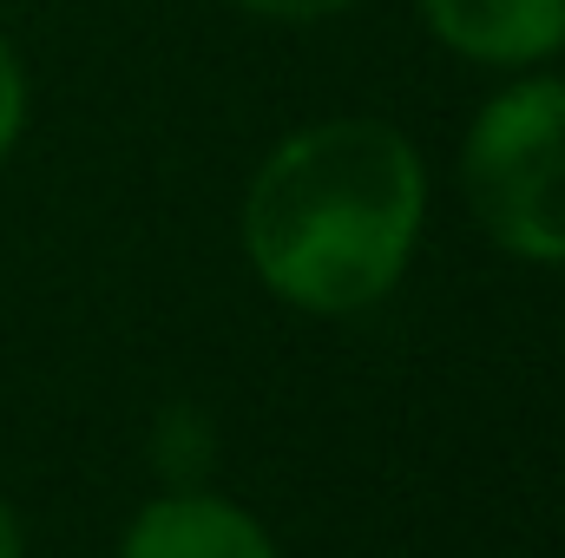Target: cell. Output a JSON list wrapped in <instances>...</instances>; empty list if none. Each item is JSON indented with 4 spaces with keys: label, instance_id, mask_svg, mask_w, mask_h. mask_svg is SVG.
I'll use <instances>...</instances> for the list:
<instances>
[{
    "label": "cell",
    "instance_id": "8992f818",
    "mask_svg": "<svg viewBox=\"0 0 565 558\" xmlns=\"http://www.w3.org/2000/svg\"><path fill=\"white\" fill-rule=\"evenodd\" d=\"M257 20H282V26H309V20H329V13H349L355 0H231Z\"/></svg>",
    "mask_w": 565,
    "mask_h": 558
},
{
    "label": "cell",
    "instance_id": "5b68a950",
    "mask_svg": "<svg viewBox=\"0 0 565 558\" xmlns=\"http://www.w3.org/2000/svg\"><path fill=\"white\" fill-rule=\"evenodd\" d=\"M20 132H26V73H20V53L0 40V164L13 158Z\"/></svg>",
    "mask_w": 565,
    "mask_h": 558
},
{
    "label": "cell",
    "instance_id": "52a82bcc",
    "mask_svg": "<svg viewBox=\"0 0 565 558\" xmlns=\"http://www.w3.org/2000/svg\"><path fill=\"white\" fill-rule=\"evenodd\" d=\"M0 558H20V519L7 500H0Z\"/></svg>",
    "mask_w": 565,
    "mask_h": 558
},
{
    "label": "cell",
    "instance_id": "277c9868",
    "mask_svg": "<svg viewBox=\"0 0 565 558\" xmlns=\"http://www.w3.org/2000/svg\"><path fill=\"white\" fill-rule=\"evenodd\" d=\"M119 558H282L277 539L217 493H164L126 526Z\"/></svg>",
    "mask_w": 565,
    "mask_h": 558
},
{
    "label": "cell",
    "instance_id": "3957f363",
    "mask_svg": "<svg viewBox=\"0 0 565 558\" xmlns=\"http://www.w3.org/2000/svg\"><path fill=\"white\" fill-rule=\"evenodd\" d=\"M415 7L427 33L473 66L526 73L565 46V0H415Z\"/></svg>",
    "mask_w": 565,
    "mask_h": 558
},
{
    "label": "cell",
    "instance_id": "7a4b0ae2",
    "mask_svg": "<svg viewBox=\"0 0 565 558\" xmlns=\"http://www.w3.org/2000/svg\"><path fill=\"white\" fill-rule=\"evenodd\" d=\"M473 224L520 264H565V79H513L460 144Z\"/></svg>",
    "mask_w": 565,
    "mask_h": 558
},
{
    "label": "cell",
    "instance_id": "6da1fadb",
    "mask_svg": "<svg viewBox=\"0 0 565 558\" xmlns=\"http://www.w3.org/2000/svg\"><path fill=\"white\" fill-rule=\"evenodd\" d=\"M427 217L422 151L388 119H316L257 164L244 191V257L302 315L382 302Z\"/></svg>",
    "mask_w": 565,
    "mask_h": 558
}]
</instances>
